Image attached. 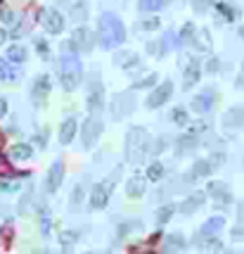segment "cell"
Masks as SVG:
<instances>
[{
  "label": "cell",
  "mask_w": 244,
  "mask_h": 254,
  "mask_svg": "<svg viewBox=\"0 0 244 254\" xmlns=\"http://www.w3.org/2000/svg\"><path fill=\"white\" fill-rule=\"evenodd\" d=\"M98 43L102 50H116L126 43V26L114 12H102L98 19Z\"/></svg>",
  "instance_id": "6da1fadb"
},
{
  "label": "cell",
  "mask_w": 244,
  "mask_h": 254,
  "mask_svg": "<svg viewBox=\"0 0 244 254\" xmlns=\"http://www.w3.org/2000/svg\"><path fill=\"white\" fill-rule=\"evenodd\" d=\"M81 78H83V66H81V60H78V53L62 50V57H59V81H62V88L76 90L81 86Z\"/></svg>",
  "instance_id": "7a4b0ae2"
},
{
  "label": "cell",
  "mask_w": 244,
  "mask_h": 254,
  "mask_svg": "<svg viewBox=\"0 0 244 254\" xmlns=\"http://www.w3.org/2000/svg\"><path fill=\"white\" fill-rule=\"evenodd\" d=\"M149 150V133L143 126H133L126 133V147H123V155H126V162L131 164H140Z\"/></svg>",
  "instance_id": "3957f363"
},
{
  "label": "cell",
  "mask_w": 244,
  "mask_h": 254,
  "mask_svg": "<svg viewBox=\"0 0 244 254\" xmlns=\"http://www.w3.org/2000/svg\"><path fill=\"white\" fill-rule=\"evenodd\" d=\"M135 95L128 93V90H121V93H114L109 98V114L114 122H123L126 117H131L135 112Z\"/></svg>",
  "instance_id": "277c9868"
},
{
  "label": "cell",
  "mask_w": 244,
  "mask_h": 254,
  "mask_svg": "<svg viewBox=\"0 0 244 254\" xmlns=\"http://www.w3.org/2000/svg\"><path fill=\"white\" fill-rule=\"evenodd\" d=\"M102 131H104V124L98 114H93L88 122L83 124V131H81V140H83V147L90 150V147H95V143L100 140Z\"/></svg>",
  "instance_id": "5b68a950"
},
{
  "label": "cell",
  "mask_w": 244,
  "mask_h": 254,
  "mask_svg": "<svg viewBox=\"0 0 244 254\" xmlns=\"http://www.w3.org/2000/svg\"><path fill=\"white\" fill-rule=\"evenodd\" d=\"M180 64H183V86H185V90H188L199 81L204 69H201V62L197 60V57H190V55L180 57Z\"/></svg>",
  "instance_id": "8992f818"
},
{
  "label": "cell",
  "mask_w": 244,
  "mask_h": 254,
  "mask_svg": "<svg viewBox=\"0 0 244 254\" xmlns=\"http://www.w3.org/2000/svg\"><path fill=\"white\" fill-rule=\"evenodd\" d=\"M104 102H107L104 88H102V83H100V74L95 71L93 74V88H88V112L90 114H100L104 110Z\"/></svg>",
  "instance_id": "52a82bcc"
},
{
  "label": "cell",
  "mask_w": 244,
  "mask_h": 254,
  "mask_svg": "<svg viewBox=\"0 0 244 254\" xmlns=\"http://www.w3.org/2000/svg\"><path fill=\"white\" fill-rule=\"evenodd\" d=\"M171 95H173V81L166 78L164 83H159V86L147 95V102H145V105H147V110H159L164 102L171 100Z\"/></svg>",
  "instance_id": "ba28073f"
},
{
  "label": "cell",
  "mask_w": 244,
  "mask_h": 254,
  "mask_svg": "<svg viewBox=\"0 0 244 254\" xmlns=\"http://www.w3.org/2000/svg\"><path fill=\"white\" fill-rule=\"evenodd\" d=\"M69 41L76 45L78 53H93V48H95V33L90 31L88 26H78V29L71 31Z\"/></svg>",
  "instance_id": "9c48e42d"
},
{
  "label": "cell",
  "mask_w": 244,
  "mask_h": 254,
  "mask_svg": "<svg viewBox=\"0 0 244 254\" xmlns=\"http://www.w3.org/2000/svg\"><path fill=\"white\" fill-rule=\"evenodd\" d=\"M111 188H114V181H111V183H98L95 188L90 190V197H88L90 209H104L107 202H109Z\"/></svg>",
  "instance_id": "30bf717a"
},
{
  "label": "cell",
  "mask_w": 244,
  "mask_h": 254,
  "mask_svg": "<svg viewBox=\"0 0 244 254\" xmlns=\"http://www.w3.org/2000/svg\"><path fill=\"white\" fill-rule=\"evenodd\" d=\"M41 24H43L45 31L52 33V36L64 31V17H62L57 10H52V7H48V10L41 14Z\"/></svg>",
  "instance_id": "8fae6325"
},
{
  "label": "cell",
  "mask_w": 244,
  "mask_h": 254,
  "mask_svg": "<svg viewBox=\"0 0 244 254\" xmlns=\"http://www.w3.org/2000/svg\"><path fill=\"white\" fill-rule=\"evenodd\" d=\"M206 195L216 199V204H230L233 202V192H230V186L223 183V181H211L209 188H206Z\"/></svg>",
  "instance_id": "7c38bea8"
},
{
  "label": "cell",
  "mask_w": 244,
  "mask_h": 254,
  "mask_svg": "<svg viewBox=\"0 0 244 254\" xmlns=\"http://www.w3.org/2000/svg\"><path fill=\"white\" fill-rule=\"evenodd\" d=\"M114 64L126 69V71H133V69H140V66H143V60H140V55L133 53V50H116Z\"/></svg>",
  "instance_id": "4fadbf2b"
},
{
  "label": "cell",
  "mask_w": 244,
  "mask_h": 254,
  "mask_svg": "<svg viewBox=\"0 0 244 254\" xmlns=\"http://www.w3.org/2000/svg\"><path fill=\"white\" fill-rule=\"evenodd\" d=\"M62 181H64V162H62V159H57V162H52L50 171H48V178H45V190H48V192H57V188L62 186Z\"/></svg>",
  "instance_id": "5bb4252c"
},
{
  "label": "cell",
  "mask_w": 244,
  "mask_h": 254,
  "mask_svg": "<svg viewBox=\"0 0 244 254\" xmlns=\"http://www.w3.org/2000/svg\"><path fill=\"white\" fill-rule=\"evenodd\" d=\"M213 102H216V93L211 88H206L204 93H197L195 100H192V110L197 114H209L213 110Z\"/></svg>",
  "instance_id": "9a60e30c"
},
{
  "label": "cell",
  "mask_w": 244,
  "mask_h": 254,
  "mask_svg": "<svg viewBox=\"0 0 244 254\" xmlns=\"http://www.w3.org/2000/svg\"><path fill=\"white\" fill-rule=\"evenodd\" d=\"M52 88V78L43 74V76H38L34 81V88H31V98L36 100V105H43V100L48 98V93Z\"/></svg>",
  "instance_id": "2e32d148"
},
{
  "label": "cell",
  "mask_w": 244,
  "mask_h": 254,
  "mask_svg": "<svg viewBox=\"0 0 244 254\" xmlns=\"http://www.w3.org/2000/svg\"><path fill=\"white\" fill-rule=\"evenodd\" d=\"M223 128H230V131H235V128H242L244 124V107H230V110L223 114Z\"/></svg>",
  "instance_id": "e0dca14e"
},
{
  "label": "cell",
  "mask_w": 244,
  "mask_h": 254,
  "mask_svg": "<svg viewBox=\"0 0 244 254\" xmlns=\"http://www.w3.org/2000/svg\"><path fill=\"white\" fill-rule=\"evenodd\" d=\"M145 190H147V176L135 174V176L128 178V183H126V195H128V197L140 199L145 195Z\"/></svg>",
  "instance_id": "ac0fdd59"
},
{
  "label": "cell",
  "mask_w": 244,
  "mask_h": 254,
  "mask_svg": "<svg viewBox=\"0 0 244 254\" xmlns=\"http://www.w3.org/2000/svg\"><path fill=\"white\" fill-rule=\"evenodd\" d=\"M211 171H213V166H211L209 159H197L185 178H188V183H195V181H199V178H209Z\"/></svg>",
  "instance_id": "d6986e66"
},
{
  "label": "cell",
  "mask_w": 244,
  "mask_h": 254,
  "mask_svg": "<svg viewBox=\"0 0 244 254\" xmlns=\"http://www.w3.org/2000/svg\"><path fill=\"white\" fill-rule=\"evenodd\" d=\"M204 202H206V195L204 192H192L190 197L183 199V204H180V211L185 214V216H192L195 211H199L204 207Z\"/></svg>",
  "instance_id": "ffe728a7"
},
{
  "label": "cell",
  "mask_w": 244,
  "mask_h": 254,
  "mask_svg": "<svg viewBox=\"0 0 244 254\" xmlns=\"http://www.w3.org/2000/svg\"><path fill=\"white\" fill-rule=\"evenodd\" d=\"M199 145V138H197V133H185V135H180L176 140V155L183 157V155H190L195 147Z\"/></svg>",
  "instance_id": "44dd1931"
},
{
  "label": "cell",
  "mask_w": 244,
  "mask_h": 254,
  "mask_svg": "<svg viewBox=\"0 0 244 254\" xmlns=\"http://www.w3.org/2000/svg\"><path fill=\"white\" fill-rule=\"evenodd\" d=\"M76 131H78L76 117H69V119H64V122H62V126H59V143H62V145H69L71 140H74Z\"/></svg>",
  "instance_id": "7402d4cb"
},
{
  "label": "cell",
  "mask_w": 244,
  "mask_h": 254,
  "mask_svg": "<svg viewBox=\"0 0 244 254\" xmlns=\"http://www.w3.org/2000/svg\"><path fill=\"white\" fill-rule=\"evenodd\" d=\"M216 12H218V22H235L240 17V7L233 5V2H218L216 5Z\"/></svg>",
  "instance_id": "603a6c76"
},
{
  "label": "cell",
  "mask_w": 244,
  "mask_h": 254,
  "mask_svg": "<svg viewBox=\"0 0 244 254\" xmlns=\"http://www.w3.org/2000/svg\"><path fill=\"white\" fill-rule=\"evenodd\" d=\"M223 226H225V216H211L209 221H204V226H201V235L204 238H216L223 231Z\"/></svg>",
  "instance_id": "cb8c5ba5"
},
{
  "label": "cell",
  "mask_w": 244,
  "mask_h": 254,
  "mask_svg": "<svg viewBox=\"0 0 244 254\" xmlns=\"http://www.w3.org/2000/svg\"><path fill=\"white\" fill-rule=\"evenodd\" d=\"M192 45H195V50H197V53H211V33L206 31V29L195 31Z\"/></svg>",
  "instance_id": "d4e9b609"
},
{
  "label": "cell",
  "mask_w": 244,
  "mask_h": 254,
  "mask_svg": "<svg viewBox=\"0 0 244 254\" xmlns=\"http://www.w3.org/2000/svg\"><path fill=\"white\" fill-rule=\"evenodd\" d=\"M86 17H88L86 2H74V5L69 7V19H71L74 24H83L86 22Z\"/></svg>",
  "instance_id": "484cf974"
},
{
  "label": "cell",
  "mask_w": 244,
  "mask_h": 254,
  "mask_svg": "<svg viewBox=\"0 0 244 254\" xmlns=\"http://www.w3.org/2000/svg\"><path fill=\"white\" fill-rule=\"evenodd\" d=\"M5 57H7V62H12V64H24L26 62V50H24V45H10Z\"/></svg>",
  "instance_id": "4316f807"
},
{
  "label": "cell",
  "mask_w": 244,
  "mask_h": 254,
  "mask_svg": "<svg viewBox=\"0 0 244 254\" xmlns=\"http://www.w3.org/2000/svg\"><path fill=\"white\" fill-rule=\"evenodd\" d=\"M195 24L192 22H185L183 24V29H180V33H178V45L180 48H185V45H192V38H195Z\"/></svg>",
  "instance_id": "83f0119b"
},
{
  "label": "cell",
  "mask_w": 244,
  "mask_h": 254,
  "mask_svg": "<svg viewBox=\"0 0 244 254\" xmlns=\"http://www.w3.org/2000/svg\"><path fill=\"white\" fill-rule=\"evenodd\" d=\"M164 250L166 252H178V250H185V238L180 233H171L164 243Z\"/></svg>",
  "instance_id": "f1b7e54d"
},
{
  "label": "cell",
  "mask_w": 244,
  "mask_h": 254,
  "mask_svg": "<svg viewBox=\"0 0 244 254\" xmlns=\"http://www.w3.org/2000/svg\"><path fill=\"white\" fill-rule=\"evenodd\" d=\"M173 31H166L164 36H161V41H159V48H156V57H164V55H168L171 53V48H173Z\"/></svg>",
  "instance_id": "f546056e"
},
{
  "label": "cell",
  "mask_w": 244,
  "mask_h": 254,
  "mask_svg": "<svg viewBox=\"0 0 244 254\" xmlns=\"http://www.w3.org/2000/svg\"><path fill=\"white\" fill-rule=\"evenodd\" d=\"M10 155H12V159H31V157H34V147L26 143H19L12 147Z\"/></svg>",
  "instance_id": "4dcf8cb0"
},
{
  "label": "cell",
  "mask_w": 244,
  "mask_h": 254,
  "mask_svg": "<svg viewBox=\"0 0 244 254\" xmlns=\"http://www.w3.org/2000/svg\"><path fill=\"white\" fill-rule=\"evenodd\" d=\"M17 76H19V71H17L10 62L0 60V81H14Z\"/></svg>",
  "instance_id": "1f68e13d"
},
{
  "label": "cell",
  "mask_w": 244,
  "mask_h": 254,
  "mask_svg": "<svg viewBox=\"0 0 244 254\" xmlns=\"http://www.w3.org/2000/svg\"><path fill=\"white\" fill-rule=\"evenodd\" d=\"M161 178H164V164H161V162H152V164L147 166V181L159 183Z\"/></svg>",
  "instance_id": "d6a6232c"
},
{
  "label": "cell",
  "mask_w": 244,
  "mask_h": 254,
  "mask_svg": "<svg viewBox=\"0 0 244 254\" xmlns=\"http://www.w3.org/2000/svg\"><path fill=\"white\" fill-rule=\"evenodd\" d=\"M143 12H159L166 7V0H138Z\"/></svg>",
  "instance_id": "836d02e7"
},
{
  "label": "cell",
  "mask_w": 244,
  "mask_h": 254,
  "mask_svg": "<svg viewBox=\"0 0 244 254\" xmlns=\"http://www.w3.org/2000/svg\"><path fill=\"white\" fill-rule=\"evenodd\" d=\"M171 122L176 124V126H188L190 124V114L185 107H176V110L171 112Z\"/></svg>",
  "instance_id": "e575fe53"
},
{
  "label": "cell",
  "mask_w": 244,
  "mask_h": 254,
  "mask_svg": "<svg viewBox=\"0 0 244 254\" xmlns=\"http://www.w3.org/2000/svg\"><path fill=\"white\" fill-rule=\"evenodd\" d=\"M83 195H86V190H83V186H76L74 188V192H71V199H69V207L76 211L81 204H83Z\"/></svg>",
  "instance_id": "d590c367"
},
{
  "label": "cell",
  "mask_w": 244,
  "mask_h": 254,
  "mask_svg": "<svg viewBox=\"0 0 244 254\" xmlns=\"http://www.w3.org/2000/svg\"><path fill=\"white\" fill-rule=\"evenodd\" d=\"M173 211H176V207H173V204H166V207H161V209L156 211V223H159V226L168 223V221H171V216H173Z\"/></svg>",
  "instance_id": "8d00e7d4"
},
{
  "label": "cell",
  "mask_w": 244,
  "mask_h": 254,
  "mask_svg": "<svg viewBox=\"0 0 244 254\" xmlns=\"http://www.w3.org/2000/svg\"><path fill=\"white\" fill-rule=\"evenodd\" d=\"M138 26H140L143 31H156V29L161 26V22H159L156 17H147V19H140V22H138Z\"/></svg>",
  "instance_id": "74e56055"
},
{
  "label": "cell",
  "mask_w": 244,
  "mask_h": 254,
  "mask_svg": "<svg viewBox=\"0 0 244 254\" xmlns=\"http://www.w3.org/2000/svg\"><path fill=\"white\" fill-rule=\"evenodd\" d=\"M19 19H22V14H19V12H14V10L2 12V22L7 24V26H17V24H19Z\"/></svg>",
  "instance_id": "f35d334b"
},
{
  "label": "cell",
  "mask_w": 244,
  "mask_h": 254,
  "mask_svg": "<svg viewBox=\"0 0 244 254\" xmlns=\"http://www.w3.org/2000/svg\"><path fill=\"white\" fill-rule=\"evenodd\" d=\"M156 74H149V76H145V78H140V81H135L133 83V88L135 90H140V88H149V86H154V81H156Z\"/></svg>",
  "instance_id": "ab89813d"
},
{
  "label": "cell",
  "mask_w": 244,
  "mask_h": 254,
  "mask_svg": "<svg viewBox=\"0 0 244 254\" xmlns=\"http://www.w3.org/2000/svg\"><path fill=\"white\" fill-rule=\"evenodd\" d=\"M140 228H143V226H140V221H131V223H121V226H119V235H126V233H131V231H140Z\"/></svg>",
  "instance_id": "60d3db41"
},
{
  "label": "cell",
  "mask_w": 244,
  "mask_h": 254,
  "mask_svg": "<svg viewBox=\"0 0 244 254\" xmlns=\"http://www.w3.org/2000/svg\"><path fill=\"white\" fill-rule=\"evenodd\" d=\"M36 50H38V55L43 57V60H48V57H50V50H48V43H45L43 38H36Z\"/></svg>",
  "instance_id": "b9f144b4"
},
{
  "label": "cell",
  "mask_w": 244,
  "mask_h": 254,
  "mask_svg": "<svg viewBox=\"0 0 244 254\" xmlns=\"http://www.w3.org/2000/svg\"><path fill=\"white\" fill-rule=\"evenodd\" d=\"M218 69H221V60H218V57H211L209 62H206V66H204L206 74H216Z\"/></svg>",
  "instance_id": "7bdbcfd3"
},
{
  "label": "cell",
  "mask_w": 244,
  "mask_h": 254,
  "mask_svg": "<svg viewBox=\"0 0 244 254\" xmlns=\"http://www.w3.org/2000/svg\"><path fill=\"white\" fill-rule=\"evenodd\" d=\"M12 174H14L12 164L5 159V157H0V176H12Z\"/></svg>",
  "instance_id": "ee69618b"
},
{
  "label": "cell",
  "mask_w": 244,
  "mask_h": 254,
  "mask_svg": "<svg viewBox=\"0 0 244 254\" xmlns=\"http://www.w3.org/2000/svg\"><path fill=\"white\" fill-rule=\"evenodd\" d=\"M209 2L211 0H195V12H197V14H204V12L209 10Z\"/></svg>",
  "instance_id": "f6af8a7d"
},
{
  "label": "cell",
  "mask_w": 244,
  "mask_h": 254,
  "mask_svg": "<svg viewBox=\"0 0 244 254\" xmlns=\"http://www.w3.org/2000/svg\"><path fill=\"white\" fill-rule=\"evenodd\" d=\"M59 240H62V245H64V247H67L69 243L74 245V243H76V233H71V231H64V233H62V238H59Z\"/></svg>",
  "instance_id": "bcb514c9"
},
{
  "label": "cell",
  "mask_w": 244,
  "mask_h": 254,
  "mask_svg": "<svg viewBox=\"0 0 244 254\" xmlns=\"http://www.w3.org/2000/svg\"><path fill=\"white\" fill-rule=\"evenodd\" d=\"M41 228H43V235L50 233V219H48V214L43 211V216H41Z\"/></svg>",
  "instance_id": "7dc6e473"
},
{
  "label": "cell",
  "mask_w": 244,
  "mask_h": 254,
  "mask_svg": "<svg viewBox=\"0 0 244 254\" xmlns=\"http://www.w3.org/2000/svg\"><path fill=\"white\" fill-rule=\"evenodd\" d=\"M0 190H2V192H17V190H19V183H2Z\"/></svg>",
  "instance_id": "c3c4849f"
},
{
  "label": "cell",
  "mask_w": 244,
  "mask_h": 254,
  "mask_svg": "<svg viewBox=\"0 0 244 254\" xmlns=\"http://www.w3.org/2000/svg\"><path fill=\"white\" fill-rule=\"evenodd\" d=\"M237 88H244V60H242V69H240V76H237Z\"/></svg>",
  "instance_id": "681fc988"
},
{
  "label": "cell",
  "mask_w": 244,
  "mask_h": 254,
  "mask_svg": "<svg viewBox=\"0 0 244 254\" xmlns=\"http://www.w3.org/2000/svg\"><path fill=\"white\" fill-rule=\"evenodd\" d=\"M5 112H7V102L0 98V117H5Z\"/></svg>",
  "instance_id": "f907efd6"
},
{
  "label": "cell",
  "mask_w": 244,
  "mask_h": 254,
  "mask_svg": "<svg viewBox=\"0 0 244 254\" xmlns=\"http://www.w3.org/2000/svg\"><path fill=\"white\" fill-rule=\"evenodd\" d=\"M5 38H7V33H5V29H0V45L5 43Z\"/></svg>",
  "instance_id": "816d5d0a"
},
{
  "label": "cell",
  "mask_w": 244,
  "mask_h": 254,
  "mask_svg": "<svg viewBox=\"0 0 244 254\" xmlns=\"http://www.w3.org/2000/svg\"><path fill=\"white\" fill-rule=\"evenodd\" d=\"M240 36H242V41H244V26H242V29H240Z\"/></svg>",
  "instance_id": "f5cc1de1"
}]
</instances>
